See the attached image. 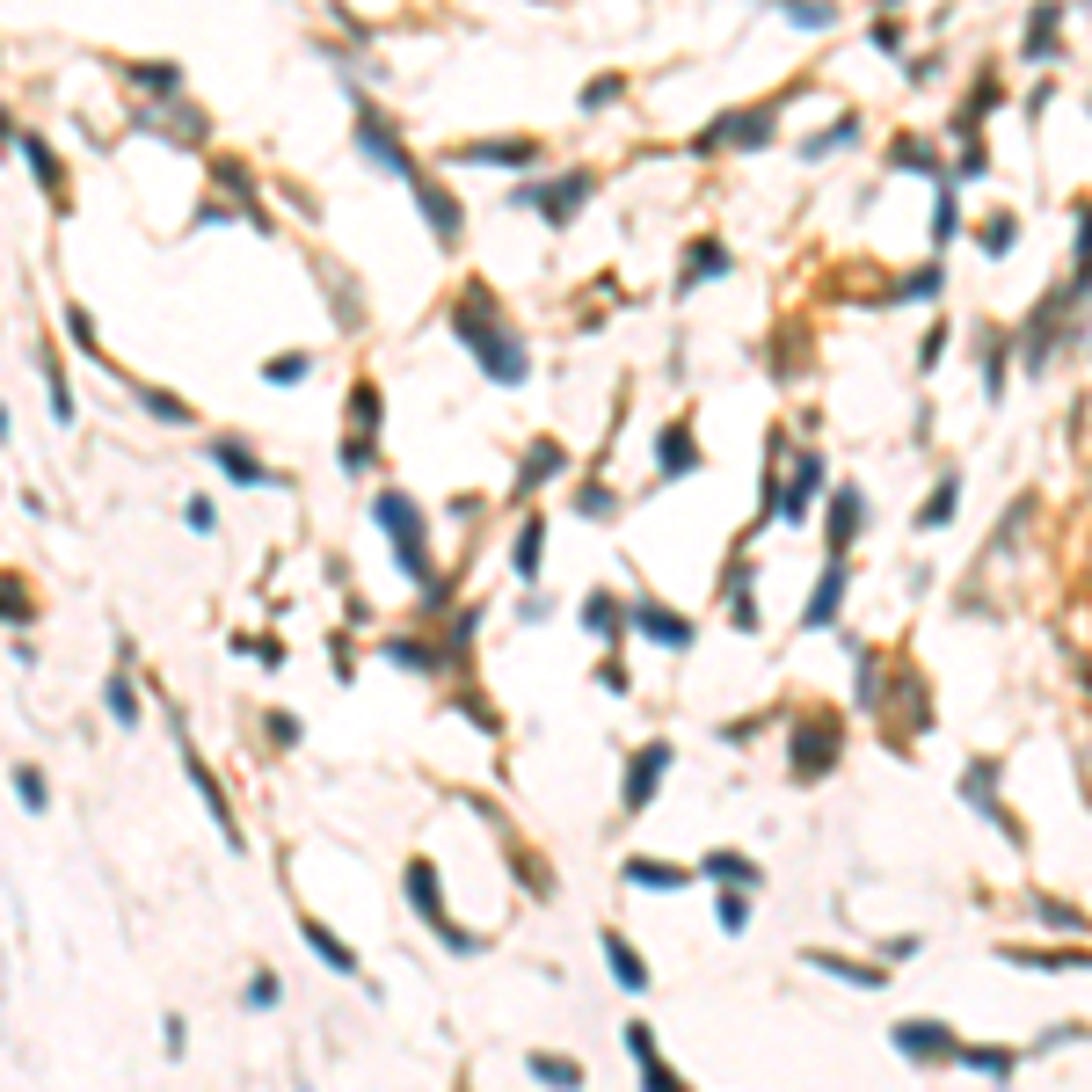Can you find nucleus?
<instances>
[{"label": "nucleus", "instance_id": "nucleus-35", "mask_svg": "<svg viewBox=\"0 0 1092 1092\" xmlns=\"http://www.w3.org/2000/svg\"><path fill=\"white\" fill-rule=\"evenodd\" d=\"M387 655L401 663V670H437V655H430V649H415V641H387Z\"/></svg>", "mask_w": 1092, "mask_h": 1092}, {"label": "nucleus", "instance_id": "nucleus-14", "mask_svg": "<svg viewBox=\"0 0 1092 1092\" xmlns=\"http://www.w3.org/2000/svg\"><path fill=\"white\" fill-rule=\"evenodd\" d=\"M525 1070H532L539 1085H554V1092H576V1085H582V1064H576V1056H547V1049H532V1056H525Z\"/></svg>", "mask_w": 1092, "mask_h": 1092}, {"label": "nucleus", "instance_id": "nucleus-25", "mask_svg": "<svg viewBox=\"0 0 1092 1092\" xmlns=\"http://www.w3.org/2000/svg\"><path fill=\"white\" fill-rule=\"evenodd\" d=\"M808 962H816V969H830V976H845V983H859V991H874V983H881V969H859V962L824 954V946H808Z\"/></svg>", "mask_w": 1092, "mask_h": 1092}, {"label": "nucleus", "instance_id": "nucleus-20", "mask_svg": "<svg viewBox=\"0 0 1092 1092\" xmlns=\"http://www.w3.org/2000/svg\"><path fill=\"white\" fill-rule=\"evenodd\" d=\"M102 700H110V714H117V728H139V692H131V670H110V685H102Z\"/></svg>", "mask_w": 1092, "mask_h": 1092}, {"label": "nucleus", "instance_id": "nucleus-13", "mask_svg": "<svg viewBox=\"0 0 1092 1092\" xmlns=\"http://www.w3.org/2000/svg\"><path fill=\"white\" fill-rule=\"evenodd\" d=\"M212 466H218V474H234V481H248V488H269L263 460H255L248 444H234V437H212Z\"/></svg>", "mask_w": 1092, "mask_h": 1092}, {"label": "nucleus", "instance_id": "nucleus-31", "mask_svg": "<svg viewBox=\"0 0 1092 1092\" xmlns=\"http://www.w3.org/2000/svg\"><path fill=\"white\" fill-rule=\"evenodd\" d=\"M263 379H269V387H299V379H306V357H299V350H285V357L263 364Z\"/></svg>", "mask_w": 1092, "mask_h": 1092}, {"label": "nucleus", "instance_id": "nucleus-19", "mask_svg": "<svg viewBox=\"0 0 1092 1092\" xmlns=\"http://www.w3.org/2000/svg\"><path fill=\"white\" fill-rule=\"evenodd\" d=\"M627 881H633V889H685L692 874L670 867V859H627Z\"/></svg>", "mask_w": 1092, "mask_h": 1092}, {"label": "nucleus", "instance_id": "nucleus-36", "mask_svg": "<svg viewBox=\"0 0 1092 1092\" xmlns=\"http://www.w3.org/2000/svg\"><path fill=\"white\" fill-rule=\"evenodd\" d=\"M248 1005H255V1013H269V1005H277V976H269V969L248 976Z\"/></svg>", "mask_w": 1092, "mask_h": 1092}, {"label": "nucleus", "instance_id": "nucleus-18", "mask_svg": "<svg viewBox=\"0 0 1092 1092\" xmlns=\"http://www.w3.org/2000/svg\"><path fill=\"white\" fill-rule=\"evenodd\" d=\"M306 946H314V954H321V962H328L336 976H357V954H350V946H342L321 918H306Z\"/></svg>", "mask_w": 1092, "mask_h": 1092}, {"label": "nucleus", "instance_id": "nucleus-2", "mask_svg": "<svg viewBox=\"0 0 1092 1092\" xmlns=\"http://www.w3.org/2000/svg\"><path fill=\"white\" fill-rule=\"evenodd\" d=\"M409 903H415V918L437 925V940L452 946V954H481V940L474 932H460V925L444 918V889H437V867L430 859H409Z\"/></svg>", "mask_w": 1092, "mask_h": 1092}, {"label": "nucleus", "instance_id": "nucleus-15", "mask_svg": "<svg viewBox=\"0 0 1092 1092\" xmlns=\"http://www.w3.org/2000/svg\"><path fill=\"white\" fill-rule=\"evenodd\" d=\"M962 1070H983V1078H1013L1019 1056L1013 1049H997V1042H962V1056H954Z\"/></svg>", "mask_w": 1092, "mask_h": 1092}, {"label": "nucleus", "instance_id": "nucleus-41", "mask_svg": "<svg viewBox=\"0 0 1092 1092\" xmlns=\"http://www.w3.org/2000/svg\"><path fill=\"white\" fill-rule=\"evenodd\" d=\"M612 96H619V80H598V88H582V110H605Z\"/></svg>", "mask_w": 1092, "mask_h": 1092}, {"label": "nucleus", "instance_id": "nucleus-37", "mask_svg": "<svg viewBox=\"0 0 1092 1092\" xmlns=\"http://www.w3.org/2000/svg\"><path fill=\"white\" fill-rule=\"evenodd\" d=\"M139 80L153 88V96H175V88H183V73H175V66H139Z\"/></svg>", "mask_w": 1092, "mask_h": 1092}, {"label": "nucleus", "instance_id": "nucleus-34", "mask_svg": "<svg viewBox=\"0 0 1092 1092\" xmlns=\"http://www.w3.org/2000/svg\"><path fill=\"white\" fill-rule=\"evenodd\" d=\"M641 1092H685L678 1078H670V1064H655V1049L641 1056Z\"/></svg>", "mask_w": 1092, "mask_h": 1092}, {"label": "nucleus", "instance_id": "nucleus-9", "mask_svg": "<svg viewBox=\"0 0 1092 1092\" xmlns=\"http://www.w3.org/2000/svg\"><path fill=\"white\" fill-rule=\"evenodd\" d=\"M962 801H969V808H983L991 824H1005V830H1013V838H1019V824H1013V816H1005V808H997V765H991V757H976L969 773H962Z\"/></svg>", "mask_w": 1092, "mask_h": 1092}, {"label": "nucleus", "instance_id": "nucleus-33", "mask_svg": "<svg viewBox=\"0 0 1092 1092\" xmlns=\"http://www.w3.org/2000/svg\"><path fill=\"white\" fill-rule=\"evenodd\" d=\"M714 918H721V932H743V925H751V903L721 889V896H714Z\"/></svg>", "mask_w": 1092, "mask_h": 1092}, {"label": "nucleus", "instance_id": "nucleus-16", "mask_svg": "<svg viewBox=\"0 0 1092 1092\" xmlns=\"http://www.w3.org/2000/svg\"><path fill=\"white\" fill-rule=\"evenodd\" d=\"M605 962H612V976H619V991H633V997L649 991V969H641V954H633L619 932H605Z\"/></svg>", "mask_w": 1092, "mask_h": 1092}, {"label": "nucleus", "instance_id": "nucleus-3", "mask_svg": "<svg viewBox=\"0 0 1092 1092\" xmlns=\"http://www.w3.org/2000/svg\"><path fill=\"white\" fill-rule=\"evenodd\" d=\"M372 517L393 532V561H401L415 582H430V561H423V510H415L409 495H379V503H372Z\"/></svg>", "mask_w": 1092, "mask_h": 1092}, {"label": "nucleus", "instance_id": "nucleus-42", "mask_svg": "<svg viewBox=\"0 0 1092 1092\" xmlns=\"http://www.w3.org/2000/svg\"><path fill=\"white\" fill-rule=\"evenodd\" d=\"M1005 241H1013V218H991V226H983V248H991V255H997V248H1005Z\"/></svg>", "mask_w": 1092, "mask_h": 1092}, {"label": "nucleus", "instance_id": "nucleus-10", "mask_svg": "<svg viewBox=\"0 0 1092 1092\" xmlns=\"http://www.w3.org/2000/svg\"><path fill=\"white\" fill-rule=\"evenodd\" d=\"M357 146H364V153H372V161H379V168H387V175H401L409 190H415V183H423V175H415V161H409V153H401V146H393V131H387V124H372V117H364V124H357Z\"/></svg>", "mask_w": 1092, "mask_h": 1092}, {"label": "nucleus", "instance_id": "nucleus-4", "mask_svg": "<svg viewBox=\"0 0 1092 1092\" xmlns=\"http://www.w3.org/2000/svg\"><path fill=\"white\" fill-rule=\"evenodd\" d=\"M830 751H838V721H824V714H808V721L794 728V779H801V787L830 773Z\"/></svg>", "mask_w": 1092, "mask_h": 1092}, {"label": "nucleus", "instance_id": "nucleus-29", "mask_svg": "<svg viewBox=\"0 0 1092 1092\" xmlns=\"http://www.w3.org/2000/svg\"><path fill=\"white\" fill-rule=\"evenodd\" d=\"M15 801H23V808H29V816H37V808H45V773H37V765H15Z\"/></svg>", "mask_w": 1092, "mask_h": 1092}, {"label": "nucleus", "instance_id": "nucleus-30", "mask_svg": "<svg viewBox=\"0 0 1092 1092\" xmlns=\"http://www.w3.org/2000/svg\"><path fill=\"white\" fill-rule=\"evenodd\" d=\"M15 146H23V161H29V168L45 175V190H59V161H51V153H45V139H37V131H23V139H15Z\"/></svg>", "mask_w": 1092, "mask_h": 1092}, {"label": "nucleus", "instance_id": "nucleus-23", "mask_svg": "<svg viewBox=\"0 0 1092 1092\" xmlns=\"http://www.w3.org/2000/svg\"><path fill=\"white\" fill-rule=\"evenodd\" d=\"M706 874H714L721 889H728V881H736V889H757V867L743 859V852H706Z\"/></svg>", "mask_w": 1092, "mask_h": 1092}, {"label": "nucleus", "instance_id": "nucleus-7", "mask_svg": "<svg viewBox=\"0 0 1092 1092\" xmlns=\"http://www.w3.org/2000/svg\"><path fill=\"white\" fill-rule=\"evenodd\" d=\"M627 619L649 641H663V649H692V619H678V612H663V605H649V598H633L627 605Z\"/></svg>", "mask_w": 1092, "mask_h": 1092}, {"label": "nucleus", "instance_id": "nucleus-6", "mask_svg": "<svg viewBox=\"0 0 1092 1092\" xmlns=\"http://www.w3.org/2000/svg\"><path fill=\"white\" fill-rule=\"evenodd\" d=\"M663 773H670V743H641V751H633V765H627L619 801H627V808H649L655 787H663Z\"/></svg>", "mask_w": 1092, "mask_h": 1092}, {"label": "nucleus", "instance_id": "nucleus-38", "mask_svg": "<svg viewBox=\"0 0 1092 1092\" xmlns=\"http://www.w3.org/2000/svg\"><path fill=\"white\" fill-rule=\"evenodd\" d=\"M139 401H146V409H153V415H168V423H183V415H190V409H183V401H168V393H146V387H139Z\"/></svg>", "mask_w": 1092, "mask_h": 1092}, {"label": "nucleus", "instance_id": "nucleus-27", "mask_svg": "<svg viewBox=\"0 0 1092 1092\" xmlns=\"http://www.w3.org/2000/svg\"><path fill=\"white\" fill-rule=\"evenodd\" d=\"M1056 51V8H1034V29H1027V59H1049Z\"/></svg>", "mask_w": 1092, "mask_h": 1092}, {"label": "nucleus", "instance_id": "nucleus-17", "mask_svg": "<svg viewBox=\"0 0 1092 1092\" xmlns=\"http://www.w3.org/2000/svg\"><path fill=\"white\" fill-rule=\"evenodd\" d=\"M852 532H859V488H838L830 495V554H845Z\"/></svg>", "mask_w": 1092, "mask_h": 1092}, {"label": "nucleus", "instance_id": "nucleus-1", "mask_svg": "<svg viewBox=\"0 0 1092 1092\" xmlns=\"http://www.w3.org/2000/svg\"><path fill=\"white\" fill-rule=\"evenodd\" d=\"M452 321H460V336L474 342V357L488 364V379H503V387H517V379H525V342L510 336L503 321H488V299H481V291H466Z\"/></svg>", "mask_w": 1092, "mask_h": 1092}, {"label": "nucleus", "instance_id": "nucleus-40", "mask_svg": "<svg viewBox=\"0 0 1092 1092\" xmlns=\"http://www.w3.org/2000/svg\"><path fill=\"white\" fill-rule=\"evenodd\" d=\"M889 161H896V168H932V153H925V146H896Z\"/></svg>", "mask_w": 1092, "mask_h": 1092}, {"label": "nucleus", "instance_id": "nucleus-8", "mask_svg": "<svg viewBox=\"0 0 1092 1092\" xmlns=\"http://www.w3.org/2000/svg\"><path fill=\"white\" fill-rule=\"evenodd\" d=\"M582 197H590V175L576 168V175H561V183H539V190H525V204H539V212L561 226V218H576Z\"/></svg>", "mask_w": 1092, "mask_h": 1092}, {"label": "nucleus", "instance_id": "nucleus-24", "mask_svg": "<svg viewBox=\"0 0 1092 1092\" xmlns=\"http://www.w3.org/2000/svg\"><path fill=\"white\" fill-rule=\"evenodd\" d=\"M954 503H962V481H954V474H946V481H940V488H932V503H925V510H918V525H925V532H940V525H946V517H954Z\"/></svg>", "mask_w": 1092, "mask_h": 1092}, {"label": "nucleus", "instance_id": "nucleus-28", "mask_svg": "<svg viewBox=\"0 0 1092 1092\" xmlns=\"http://www.w3.org/2000/svg\"><path fill=\"white\" fill-rule=\"evenodd\" d=\"M721 269H728V255H721L714 241H700V248H692V263H685V285H700V277H721Z\"/></svg>", "mask_w": 1092, "mask_h": 1092}, {"label": "nucleus", "instance_id": "nucleus-12", "mask_svg": "<svg viewBox=\"0 0 1092 1092\" xmlns=\"http://www.w3.org/2000/svg\"><path fill=\"white\" fill-rule=\"evenodd\" d=\"M765 131H773V110H736L706 131V146H765Z\"/></svg>", "mask_w": 1092, "mask_h": 1092}, {"label": "nucleus", "instance_id": "nucleus-11", "mask_svg": "<svg viewBox=\"0 0 1092 1092\" xmlns=\"http://www.w3.org/2000/svg\"><path fill=\"white\" fill-rule=\"evenodd\" d=\"M838 598H845V554H830L816 598H808V612H801V627H838Z\"/></svg>", "mask_w": 1092, "mask_h": 1092}, {"label": "nucleus", "instance_id": "nucleus-39", "mask_svg": "<svg viewBox=\"0 0 1092 1092\" xmlns=\"http://www.w3.org/2000/svg\"><path fill=\"white\" fill-rule=\"evenodd\" d=\"M932 234H940V241L954 234V197H946V190H940V204H932Z\"/></svg>", "mask_w": 1092, "mask_h": 1092}, {"label": "nucleus", "instance_id": "nucleus-26", "mask_svg": "<svg viewBox=\"0 0 1092 1092\" xmlns=\"http://www.w3.org/2000/svg\"><path fill=\"white\" fill-rule=\"evenodd\" d=\"M779 15L801 23V29H830V23H838V8H830V0H779Z\"/></svg>", "mask_w": 1092, "mask_h": 1092}, {"label": "nucleus", "instance_id": "nucleus-22", "mask_svg": "<svg viewBox=\"0 0 1092 1092\" xmlns=\"http://www.w3.org/2000/svg\"><path fill=\"white\" fill-rule=\"evenodd\" d=\"M619 619H627V605H619L612 590H590V598H582V627L590 633H619Z\"/></svg>", "mask_w": 1092, "mask_h": 1092}, {"label": "nucleus", "instance_id": "nucleus-5", "mask_svg": "<svg viewBox=\"0 0 1092 1092\" xmlns=\"http://www.w3.org/2000/svg\"><path fill=\"white\" fill-rule=\"evenodd\" d=\"M889 1042H896L903 1056H911V1064H954V1056H962V1042L946 1034L940 1019H903V1027L889 1034Z\"/></svg>", "mask_w": 1092, "mask_h": 1092}, {"label": "nucleus", "instance_id": "nucleus-32", "mask_svg": "<svg viewBox=\"0 0 1092 1092\" xmlns=\"http://www.w3.org/2000/svg\"><path fill=\"white\" fill-rule=\"evenodd\" d=\"M539 539H547V525L532 517V525L517 532V576H539Z\"/></svg>", "mask_w": 1092, "mask_h": 1092}, {"label": "nucleus", "instance_id": "nucleus-21", "mask_svg": "<svg viewBox=\"0 0 1092 1092\" xmlns=\"http://www.w3.org/2000/svg\"><path fill=\"white\" fill-rule=\"evenodd\" d=\"M655 460H663V474H692V466H700V444L685 437V423H678V430H663V444H655Z\"/></svg>", "mask_w": 1092, "mask_h": 1092}]
</instances>
